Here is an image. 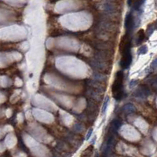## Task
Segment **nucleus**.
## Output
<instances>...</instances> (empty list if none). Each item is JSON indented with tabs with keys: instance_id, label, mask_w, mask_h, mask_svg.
<instances>
[{
	"instance_id": "obj_1",
	"label": "nucleus",
	"mask_w": 157,
	"mask_h": 157,
	"mask_svg": "<svg viewBox=\"0 0 157 157\" xmlns=\"http://www.w3.org/2000/svg\"><path fill=\"white\" fill-rule=\"evenodd\" d=\"M130 33H127V35L123 38L120 43L122 58L120 61V66L123 69H127L130 66L132 62V54L130 51Z\"/></svg>"
},
{
	"instance_id": "obj_2",
	"label": "nucleus",
	"mask_w": 157,
	"mask_h": 157,
	"mask_svg": "<svg viewBox=\"0 0 157 157\" xmlns=\"http://www.w3.org/2000/svg\"><path fill=\"white\" fill-rule=\"evenodd\" d=\"M123 72L119 71L115 76V80L111 86L112 96L116 100L120 101L123 96Z\"/></svg>"
},
{
	"instance_id": "obj_3",
	"label": "nucleus",
	"mask_w": 157,
	"mask_h": 157,
	"mask_svg": "<svg viewBox=\"0 0 157 157\" xmlns=\"http://www.w3.org/2000/svg\"><path fill=\"white\" fill-rule=\"evenodd\" d=\"M134 20L131 13H128L125 18V28L127 29V33H130L134 29Z\"/></svg>"
},
{
	"instance_id": "obj_4",
	"label": "nucleus",
	"mask_w": 157,
	"mask_h": 157,
	"mask_svg": "<svg viewBox=\"0 0 157 157\" xmlns=\"http://www.w3.org/2000/svg\"><path fill=\"white\" fill-rule=\"evenodd\" d=\"M144 2L145 0H128V5L133 6L135 10H139Z\"/></svg>"
},
{
	"instance_id": "obj_5",
	"label": "nucleus",
	"mask_w": 157,
	"mask_h": 157,
	"mask_svg": "<svg viewBox=\"0 0 157 157\" xmlns=\"http://www.w3.org/2000/svg\"><path fill=\"white\" fill-rule=\"evenodd\" d=\"M123 111H125L126 113H134L136 111V109L134 106L131 104H127L126 105L123 107Z\"/></svg>"
},
{
	"instance_id": "obj_6",
	"label": "nucleus",
	"mask_w": 157,
	"mask_h": 157,
	"mask_svg": "<svg viewBox=\"0 0 157 157\" xmlns=\"http://www.w3.org/2000/svg\"><path fill=\"white\" fill-rule=\"evenodd\" d=\"M145 34L144 32V30H140L138 31V37H137V42H136V43L138 45V44H141L143 41L145 40Z\"/></svg>"
},
{
	"instance_id": "obj_7",
	"label": "nucleus",
	"mask_w": 157,
	"mask_h": 157,
	"mask_svg": "<svg viewBox=\"0 0 157 157\" xmlns=\"http://www.w3.org/2000/svg\"><path fill=\"white\" fill-rule=\"evenodd\" d=\"M121 121L119 120H114L111 123V130L113 131H116L121 126Z\"/></svg>"
},
{
	"instance_id": "obj_8",
	"label": "nucleus",
	"mask_w": 157,
	"mask_h": 157,
	"mask_svg": "<svg viewBox=\"0 0 157 157\" xmlns=\"http://www.w3.org/2000/svg\"><path fill=\"white\" fill-rule=\"evenodd\" d=\"M148 52V46L146 45L141 46L138 50V54H145Z\"/></svg>"
},
{
	"instance_id": "obj_9",
	"label": "nucleus",
	"mask_w": 157,
	"mask_h": 157,
	"mask_svg": "<svg viewBox=\"0 0 157 157\" xmlns=\"http://www.w3.org/2000/svg\"><path fill=\"white\" fill-rule=\"evenodd\" d=\"M109 101V97H105V100H104V105H103V109H102V112H103V113L105 112V111H106V109H107Z\"/></svg>"
},
{
	"instance_id": "obj_10",
	"label": "nucleus",
	"mask_w": 157,
	"mask_h": 157,
	"mask_svg": "<svg viewBox=\"0 0 157 157\" xmlns=\"http://www.w3.org/2000/svg\"><path fill=\"white\" fill-rule=\"evenodd\" d=\"M92 132H93V129H90V130L88 131V133H87V134H86V140H89L90 138L91 137Z\"/></svg>"
},
{
	"instance_id": "obj_11",
	"label": "nucleus",
	"mask_w": 157,
	"mask_h": 157,
	"mask_svg": "<svg viewBox=\"0 0 157 157\" xmlns=\"http://www.w3.org/2000/svg\"><path fill=\"white\" fill-rule=\"evenodd\" d=\"M156 59H155V60L153 61V63L152 64V66H154V68H156Z\"/></svg>"
}]
</instances>
